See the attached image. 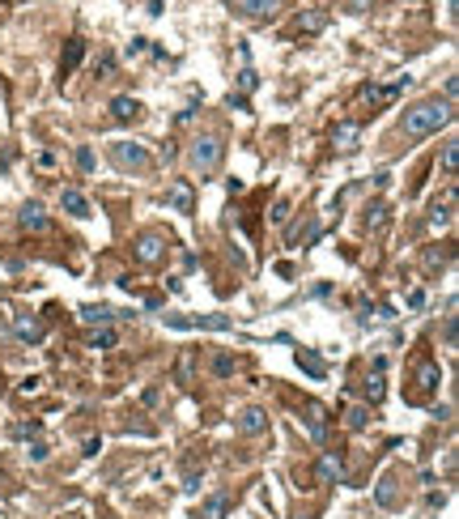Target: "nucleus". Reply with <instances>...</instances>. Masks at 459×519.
Returning a JSON list of instances; mask_svg holds the SVG:
<instances>
[{
    "mask_svg": "<svg viewBox=\"0 0 459 519\" xmlns=\"http://www.w3.org/2000/svg\"><path fill=\"white\" fill-rule=\"evenodd\" d=\"M336 149H344V153L357 149V124H336Z\"/></svg>",
    "mask_w": 459,
    "mask_h": 519,
    "instance_id": "obj_18",
    "label": "nucleus"
},
{
    "mask_svg": "<svg viewBox=\"0 0 459 519\" xmlns=\"http://www.w3.org/2000/svg\"><path fill=\"white\" fill-rule=\"evenodd\" d=\"M272 218H277V222H285V218H289V204H285V200H277V209H272Z\"/></svg>",
    "mask_w": 459,
    "mask_h": 519,
    "instance_id": "obj_37",
    "label": "nucleus"
},
{
    "mask_svg": "<svg viewBox=\"0 0 459 519\" xmlns=\"http://www.w3.org/2000/svg\"><path fill=\"white\" fill-rule=\"evenodd\" d=\"M451 209H455V187L442 196V204H434V213H430V218H434V226H446V222H451Z\"/></svg>",
    "mask_w": 459,
    "mask_h": 519,
    "instance_id": "obj_21",
    "label": "nucleus"
},
{
    "mask_svg": "<svg viewBox=\"0 0 459 519\" xmlns=\"http://www.w3.org/2000/svg\"><path fill=\"white\" fill-rule=\"evenodd\" d=\"M107 158H111V166L115 171H128V175H140V171H149V149L140 145V141H111L107 145Z\"/></svg>",
    "mask_w": 459,
    "mask_h": 519,
    "instance_id": "obj_3",
    "label": "nucleus"
},
{
    "mask_svg": "<svg viewBox=\"0 0 459 519\" xmlns=\"http://www.w3.org/2000/svg\"><path fill=\"white\" fill-rule=\"evenodd\" d=\"M111 115H115V120H119V124H132V120H136V115H140V102H136V98H128V94H124V98H115V102H111Z\"/></svg>",
    "mask_w": 459,
    "mask_h": 519,
    "instance_id": "obj_14",
    "label": "nucleus"
},
{
    "mask_svg": "<svg viewBox=\"0 0 459 519\" xmlns=\"http://www.w3.org/2000/svg\"><path fill=\"white\" fill-rule=\"evenodd\" d=\"M221 158H226V145H221V136H217V132L196 136V141H191V149H187V162H191V171H196V175H213V171L221 166Z\"/></svg>",
    "mask_w": 459,
    "mask_h": 519,
    "instance_id": "obj_2",
    "label": "nucleus"
},
{
    "mask_svg": "<svg viewBox=\"0 0 459 519\" xmlns=\"http://www.w3.org/2000/svg\"><path fill=\"white\" fill-rule=\"evenodd\" d=\"M77 320H81V324H89V328H111L115 311H111V306H102V302H98V306H94V302H85V306L77 311Z\"/></svg>",
    "mask_w": 459,
    "mask_h": 519,
    "instance_id": "obj_8",
    "label": "nucleus"
},
{
    "mask_svg": "<svg viewBox=\"0 0 459 519\" xmlns=\"http://www.w3.org/2000/svg\"><path fill=\"white\" fill-rule=\"evenodd\" d=\"M438 379H442V375H438L434 362H421V371H417V392H421V396H430V392L438 388Z\"/></svg>",
    "mask_w": 459,
    "mask_h": 519,
    "instance_id": "obj_16",
    "label": "nucleus"
},
{
    "mask_svg": "<svg viewBox=\"0 0 459 519\" xmlns=\"http://www.w3.org/2000/svg\"><path fill=\"white\" fill-rule=\"evenodd\" d=\"M81 60H85V43H81V38H68V51H64V60H60V73L68 77Z\"/></svg>",
    "mask_w": 459,
    "mask_h": 519,
    "instance_id": "obj_15",
    "label": "nucleus"
},
{
    "mask_svg": "<svg viewBox=\"0 0 459 519\" xmlns=\"http://www.w3.org/2000/svg\"><path fill=\"white\" fill-rule=\"evenodd\" d=\"M77 166H81V171L94 166V153H89V149H77Z\"/></svg>",
    "mask_w": 459,
    "mask_h": 519,
    "instance_id": "obj_33",
    "label": "nucleus"
},
{
    "mask_svg": "<svg viewBox=\"0 0 459 519\" xmlns=\"http://www.w3.org/2000/svg\"><path fill=\"white\" fill-rule=\"evenodd\" d=\"M17 222H22V230H47V213H43V204H38V200H30V204H22V213H17Z\"/></svg>",
    "mask_w": 459,
    "mask_h": 519,
    "instance_id": "obj_12",
    "label": "nucleus"
},
{
    "mask_svg": "<svg viewBox=\"0 0 459 519\" xmlns=\"http://www.w3.org/2000/svg\"><path fill=\"white\" fill-rule=\"evenodd\" d=\"M298 519H315V515H298Z\"/></svg>",
    "mask_w": 459,
    "mask_h": 519,
    "instance_id": "obj_39",
    "label": "nucleus"
},
{
    "mask_svg": "<svg viewBox=\"0 0 459 519\" xmlns=\"http://www.w3.org/2000/svg\"><path fill=\"white\" fill-rule=\"evenodd\" d=\"M234 426H238L242 439H260V434H268V413H264L260 404H247V408L238 413V422H234Z\"/></svg>",
    "mask_w": 459,
    "mask_h": 519,
    "instance_id": "obj_5",
    "label": "nucleus"
},
{
    "mask_svg": "<svg viewBox=\"0 0 459 519\" xmlns=\"http://www.w3.org/2000/svg\"><path fill=\"white\" fill-rule=\"evenodd\" d=\"M370 213H374V218H366V226H370V230H383V222H387V209H383V204H374Z\"/></svg>",
    "mask_w": 459,
    "mask_h": 519,
    "instance_id": "obj_30",
    "label": "nucleus"
},
{
    "mask_svg": "<svg viewBox=\"0 0 459 519\" xmlns=\"http://www.w3.org/2000/svg\"><path fill=\"white\" fill-rule=\"evenodd\" d=\"M366 396L370 400H383V362H374V379L366 383Z\"/></svg>",
    "mask_w": 459,
    "mask_h": 519,
    "instance_id": "obj_24",
    "label": "nucleus"
},
{
    "mask_svg": "<svg viewBox=\"0 0 459 519\" xmlns=\"http://www.w3.org/2000/svg\"><path fill=\"white\" fill-rule=\"evenodd\" d=\"M166 209H175V213H191L196 209V192H191V183H170L166 187Z\"/></svg>",
    "mask_w": 459,
    "mask_h": 519,
    "instance_id": "obj_7",
    "label": "nucleus"
},
{
    "mask_svg": "<svg viewBox=\"0 0 459 519\" xmlns=\"http://www.w3.org/2000/svg\"><path fill=\"white\" fill-rule=\"evenodd\" d=\"M213 371H217L221 379H226V375H234V357H230V353H217V357H213Z\"/></svg>",
    "mask_w": 459,
    "mask_h": 519,
    "instance_id": "obj_26",
    "label": "nucleus"
},
{
    "mask_svg": "<svg viewBox=\"0 0 459 519\" xmlns=\"http://www.w3.org/2000/svg\"><path fill=\"white\" fill-rule=\"evenodd\" d=\"M30 455H34V460H38V464H43V460H47V455H51V451H47V443H34V447H30Z\"/></svg>",
    "mask_w": 459,
    "mask_h": 519,
    "instance_id": "obj_35",
    "label": "nucleus"
},
{
    "mask_svg": "<svg viewBox=\"0 0 459 519\" xmlns=\"http://www.w3.org/2000/svg\"><path fill=\"white\" fill-rule=\"evenodd\" d=\"M115 341H119L115 328H94V332H89V349H111Z\"/></svg>",
    "mask_w": 459,
    "mask_h": 519,
    "instance_id": "obj_22",
    "label": "nucleus"
},
{
    "mask_svg": "<svg viewBox=\"0 0 459 519\" xmlns=\"http://www.w3.org/2000/svg\"><path fill=\"white\" fill-rule=\"evenodd\" d=\"M238 85H242L247 94H251L255 85H260V77H255V69H242V73H238Z\"/></svg>",
    "mask_w": 459,
    "mask_h": 519,
    "instance_id": "obj_29",
    "label": "nucleus"
},
{
    "mask_svg": "<svg viewBox=\"0 0 459 519\" xmlns=\"http://www.w3.org/2000/svg\"><path fill=\"white\" fill-rule=\"evenodd\" d=\"M183 490H187V494H196V490H200V473L191 469V464H187V473H183Z\"/></svg>",
    "mask_w": 459,
    "mask_h": 519,
    "instance_id": "obj_31",
    "label": "nucleus"
},
{
    "mask_svg": "<svg viewBox=\"0 0 459 519\" xmlns=\"http://www.w3.org/2000/svg\"><path fill=\"white\" fill-rule=\"evenodd\" d=\"M298 367L311 375V379H323V362L315 357V353H306V349H298Z\"/></svg>",
    "mask_w": 459,
    "mask_h": 519,
    "instance_id": "obj_20",
    "label": "nucleus"
},
{
    "mask_svg": "<svg viewBox=\"0 0 459 519\" xmlns=\"http://www.w3.org/2000/svg\"><path fill=\"white\" fill-rule=\"evenodd\" d=\"M230 5H234V13H242L251 22H264V17H272L281 9V0H230Z\"/></svg>",
    "mask_w": 459,
    "mask_h": 519,
    "instance_id": "obj_6",
    "label": "nucleus"
},
{
    "mask_svg": "<svg viewBox=\"0 0 459 519\" xmlns=\"http://www.w3.org/2000/svg\"><path fill=\"white\" fill-rule=\"evenodd\" d=\"M170 328H213V332H226L230 320L226 315H200V320H179V315H166Z\"/></svg>",
    "mask_w": 459,
    "mask_h": 519,
    "instance_id": "obj_9",
    "label": "nucleus"
},
{
    "mask_svg": "<svg viewBox=\"0 0 459 519\" xmlns=\"http://www.w3.org/2000/svg\"><path fill=\"white\" fill-rule=\"evenodd\" d=\"M13 332H17V341H26V345H38V341H43V324H38L34 315H22V320L13 324Z\"/></svg>",
    "mask_w": 459,
    "mask_h": 519,
    "instance_id": "obj_13",
    "label": "nucleus"
},
{
    "mask_svg": "<svg viewBox=\"0 0 459 519\" xmlns=\"http://www.w3.org/2000/svg\"><path fill=\"white\" fill-rule=\"evenodd\" d=\"M191 379V353H183V362H179V383H187Z\"/></svg>",
    "mask_w": 459,
    "mask_h": 519,
    "instance_id": "obj_32",
    "label": "nucleus"
},
{
    "mask_svg": "<svg viewBox=\"0 0 459 519\" xmlns=\"http://www.w3.org/2000/svg\"><path fill=\"white\" fill-rule=\"evenodd\" d=\"M451 115H455V111H451V102L434 94V98H421L417 107H408L404 120H400V128H404V136H413V141H417V136H430V132L446 128Z\"/></svg>",
    "mask_w": 459,
    "mask_h": 519,
    "instance_id": "obj_1",
    "label": "nucleus"
},
{
    "mask_svg": "<svg viewBox=\"0 0 459 519\" xmlns=\"http://www.w3.org/2000/svg\"><path fill=\"white\" fill-rule=\"evenodd\" d=\"M408 306H425V290H413V294H408Z\"/></svg>",
    "mask_w": 459,
    "mask_h": 519,
    "instance_id": "obj_38",
    "label": "nucleus"
},
{
    "mask_svg": "<svg viewBox=\"0 0 459 519\" xmlns=\"http://www.w3.org/2000/svg\"><path fill=\"white\" fill-rule=\"evenodd\" d=\"M366 5H370V0H344V9H349V13H362Z\"/></svg>",
    "mask_w": 459,
    "mask_h": 519,
    "instance_id": "obj_36",
    "label": "nucleus"
},
{
    "mask_svg": "<svg viewBox=\"0 0 459 519\" xmlns=\"http://www.w3.org/2000/svg\"><path fill=\"white\" fill-rule=\"evenodd\" d=\"M315 473H319V481H340V477H344V464H340L336 451H323L319 464H315Z\"/></svg>",
    "mask_w": 459,
    "mask_h": 519,
    "instance_id": "obj_10",
    "label": "nucleus"
},
{
    "mask_svg": "<svg viewBox=\"0 0 459 519\" xmlns=\"http://www.w3.org/2000/svg\"><path fill=\"white\" fill-rule=\"evenodd\" d=\"M455 162H459V149H455V141H451V145L442 149V171H446V175H455Z\"/></svg>",
    "mask_w": 459,
    "mask_h": 519,
    "instance_id": "obj_28",
    "label": "nucleus"
},
{
    "mask_svg": "<svg viewBox=\"0 0 459 519\" xmlns=\"http://www.w3.org/2000/svg\"><path fill=\"white\" fill-rule=\"evenodd\" d=\"M13 434H17V439H30V434H38V422H30V426H13Z\"/></svg>",
    "mask_w": 459,
    "mask_h": 519,
    "instance_id": "obj_34",
    "label": "nucleus"
},
{
    "mask_svg": "<svg viewBox=\"0 0 459 519\" xmlns=\"http://www.w3.org/2000/svg\"><path fill=\"white\" fill-rule=\"evenodd\" d=\"M306 426H311V434H315V439H323V434H328V422H323V408H319V404H306Z\"/></svg>",
    "mask_w": 459,
    "mask_h": 519,
    "instance_id": "obj_19",
    "label": "nucleus"
},
{
    "mask_svg": "<svg viewBox=\"0 0 459 519\" xmlns=\"http://www.w3.org/2000/svg\"><path fill=\"white\" fill-rule=\"evenodd\" d=\"M323 26H328V17H323V13H302V22H298V30H302V34H319Z\"/></svg>",
    "mask_w": 459,
    "mask_h": 519,
    "instance_id": "obj_23",
    "label": "nucleus"
},
{
    "mask_svg": "<svg viewBox=\"0 0 459 519\" xmlns=\"http://www.w3.org/2000/svg\"><path fill=\"white\" fill-rule=\"evenodd\" d=\"M60 204H64V213H73V218H89V200L77 187H64L60 192Z\"/></svg>",
    "mask_w": 459,
    "mask_h": 519,
    "instance_id": "obj_11",
    "label": "nucleus"
},
{
    "mask_svg": "<svg viewBox=\"0 0 459 519\" xmlns=\"http://www.w3.org/2000/svg\"><path fill=\"white\" fill-rule=\"evenodd\" d=\"M366 418H370V413H366V408H349V418H344V426H349V430H362V426H366Z\"/></svg>",
    "mask_w": 459,
    "mask_h": 519,
    "instance_id": "obj_27",
    "label": "nucleus"
},
{
    "mask_svg": "<svg viewBox=\"0 0 459 519\" xmlns=\"http://www.w3.org/2000/svg\"><path fill=\"white\" fill-rule=\"evenodd\" d=\"M166 234H158V230H145V234H136V243H132V255L140 260V264H162V255H166Z\"/></svg>",
    "mask_w": 459,
    "mask_h": 519,
    "instance_id": "obj_4",
    "label": "nucleus"
},
{
    "mask_svg": "<svg viewBox=\"0 0 459 519\" xmlns=\"http://www.w3.org/2000/svg\"><path fill=\"white\" fill-rule=\"evenodd\" d=\"M374 498H379L383 506H395V481H391V477H383V481H379V494H374Z\"/></svg>",
    "mask_w": 459,
    "mask_h": 519,
    "instance_id": "obj_25",
    "label": "nucleus"
},
{
    "mask_svg": "<svg viewBox=\"0 0 459 519\" xmlns=\"http://www.w3.org/2000/svg\"><path fill=\"white\" fill-rule=\"evenodd\" d=\"M226 511H230V498L226 494H213L209 502L200 506V519H226Z\"/></svg>",
    "mask_w": 459,
    "mask_h": 519,
    "instance_id": "obj_17",
    "label": "nucleus"
}]
</instances>
